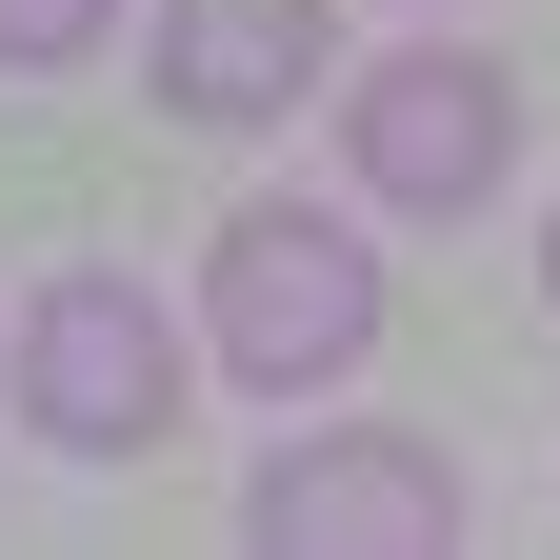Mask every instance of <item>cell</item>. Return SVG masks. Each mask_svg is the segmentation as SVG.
I'll list each match as a JSON object with an SVG mask.
<instances>
[{"instance_id":"52a82bcc","label":"cell","mask_w":560,"mask_h":560,"mask_svg":"<svg viewBox=\"0 0 560 560\" xmlns=\"http://www.w3.org/2000/svg\"><path fill=\"white\" fill-rule=\"evenodd\" d=\"M540 301H560V221H540Z\"/></svg>"},{"instance_id":"7a4b0ae2","label":"cell","mask_w":560,"mask_h":560,"mask_svg":"<svg viewBox=\"0 0 560 560\" xmlns=\"http://www.w3.org/2000/svg\"><path fill=\"white\" fill-rule=\"evenodd\" d=\"M21 420H40L60 460H140L180 420V320L140 301L120 260H60L40 301H21Z\"/></svg>"},{"instance_id":"3957f363","label":"cell","mask_w":560,"mask_h":560,"mask_svg":"<svg viewBox=\"0 0 560 560\" xmlns=\"http://www.w3.org/2000/svg\"><path fill=\"white\" fill-rule=\"evenodd\" d=\"M241 540H280V560H441L460 540V460L441 441H301V460H260V501H241Z\"/></svg>"},{"instance_id":"8992f818","label":"cell","mask_w":560,"mask_h":560,"mask_svg":"<svg viewBox=\"0 0 560 560\" xmlns=\"http://www.w3.org/2000/svg\"><path fill=\"white\" fill-rule=\"evenodd\" d=\"M101 21H120V0H0V60H81Z\"/></svg>"},{"instance_id":"5b68a950","label":"cell","mask_w":560,"mask_h":560,"mask_svg":"<svg viewBox=\"0 0 560 560\" xmlns=\"http://www.w3.org/2000/svg\"><path fill=\"white\" fill-rule=\"evenodd\" d=\"M320 81V0H161V101L180 120H280Z\"/></svg>"},{"instance_id":"6da1fadb","label":"cell","mask_w":560,"mask_h":560,"mask_svg":"<svg viewBox=\"0 0 560 560\" xmlns=\"http://www.w3.org/2000/svg\"><path fill=\"white\" fill-rule=\"evenodd\" d=\"M200 340H221V381H260V400H301V381H361V340H381V260H361V221H320V200H241L221 221V260H200Z\"/></svg>"},{"instance_id":"277c9868","label":"cell","mask_w":560,"mask_h":560,"mask_svg":"<svg viewBox=\"0 0 560 560\" xmlns=\"http://www.w3.org/2000/svg\"><path fill=\"white\" fill-rule=\"evenodd\" d=\"M501 140H521V101L480 81V60H441V40L361 81V180L400 200V221H460V200L501 180Z\"/></svg>"}]
</instances>
